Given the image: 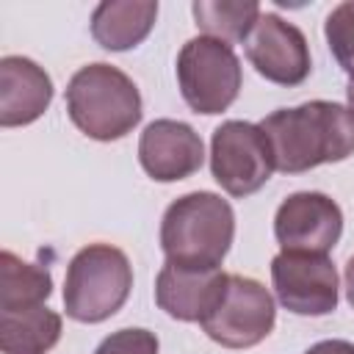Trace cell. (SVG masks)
<instances>
[{"label": "cell", "mask_w": 354, "mask_h": 354, "mask_svg": "<svg viewBox=\"0 0 354 354\" xmlns=\"http://www.w3.org/2000/svg\"><path fill=\"white\" fill-rule=\"evenodd\" d=\"M260 130L271 144L274 169L282 174H301L354 152V119L346 105L329 100L279 108L260 122Z\"/></svg>", "instance_id": "1"}, {"label": "cell", "mask_w": 354, "mask_h": 354, "mask_svg": "<svg viewBox=\"0 0 354 354\" xmlns=\"http://www.w3.org/2000/svg\"><path fill=\"white\" fill-rule=\"evenodd\" d=\"M235 238L232 205L213 191H191L174 199L160 221L166 263L183 268H221Z\"/></svg>", "instance_id": "2"}, {"label": "cell", "mask_w": 354, "mask_h": 354, "mask_svg": "<svg viewBox=\"0 0 354 354\" xmlns=\"http://www.w3.org/2000/svg\"><path fill=\"white\" fill-rule=\"evenodd\" d=\"M66 113L94 141H116L141 122V94L119 66L97 61L80 66L66 83Z\"/></svg>", "instance_id": "3"}, {"label": "cell", "mask_w": 354, "mask_h": 354, "mask_svg": "<svg viewBox=\"0 0 354 354\" xmlns=\"http://www.w3.org/2000/svg\"><path fill=\"white\" fill-rule=\"evenodd\" d=\"M133 288L127 254L111 243L83 246L66 266L64 310L72 321L100 324L122 310Z\"/></svg>", "instance_id": "4"}, {"label": "cell", "mask_w": 354, "mask_h": 354, "mask_svg": "<svg viewBox=\"0 0 354 354\" xmlns=\"http://www.w3.org/2000/svg\"><path fill=\"white\" fill-rule=\"evenodd\" d=\"M241 61L232 44L194 36L183 44L177 55V86L185 105L194 113H221L227 111L241 91Z\"/></svg>", "instance_id": "5"}, {"label": "cell", "mask_w": 354, "mask_h": 354, "mask_svg": "<svg viewBox=\"0 0 354 354\" xmlns=\"http://www.w3.org/2000/svg\"><path fill=\"white\" fill-rule=\"evenodd\" d=\"M199 324L205 335L224 348H252L271 335L277 324V307L263 282L227 274L218 301Z\"/></svg>", "instance_id": "6"}, {"label": "cell", "mask_w": 354, "mask_h": 354, "mask_svg": "<svg viewBox=\"0 0 354 354\" xmlns=\"http://www.w3.org/2000/svg\"><path fill=\"white\" fill-rule=\"evenodd\" d=\"M210 171L213 180L230 196L257 194L274 171V155L260 124L230 119L213 130L210 138Z\"/></svg>", "instance_id": "7"}, {"label": "cell", "mask_w": 354, "mask_h": 354, "mask_svg": "<svg viewBox=\"0 0 354 354\" xmlns=\"http://www.w3.org/2000/svg\"><path fill=\"white\" fill-rule=\"evenodd\" d=\"M343 235L340 205L321 191H296L274 213V238L282 252L326 254Z\"/></svg>", "instance_id": "8"}, {"label": "cell", "mask_w": 354, "mask_h": 354, "mask_svg": "<svg viewBox=\"0 0 354 354\" xmlns=\"http://www.w3.org/2000/svg\"><path fill=\"white\" fill-rule=\"evenodd\" d=\"M271 282L293 315H329L337 307V271L326 254L279 252L271 260Z\"/></svg>", "instance_id": "9"}, {"label": "cell", "mask_w": 354, "mask_h": 354, "mask_svg": "<svg viewBox=\"0 0 354 354\" xmlns=\"http://www.w3.org/2000/svg\"><path fill=\"white\" fill-rule=\"evenodd\" d=\"M246 44V58L266 80L277 86H301L310 77L313 58L304 33L274 11L260 14Z\"/></svg>", "instance_id": "10"}, {"label": "cell", "mask_w": 354, "mask_h": 354, "mask_svg": "<svg viewBox=\"0 0 354 354\" xmlns=\"http://www.w3.org/2000/svg\"><path fill=\"white\" fill-rule=\"evenodd\" d=\"M205 144L199 133L177 119H155L138 138V163L158 183H177L202 169Z\"/></svg>", "instance_id": "11"}, {"label": "cell", "mask_w": 354, "mask_h": 354, "mask_svg": "<svg viewBox=\"0 0 354 354\" xmlns=\"http://www.w3.org/2000/svg\"><path fill=\"white\" fill-rule=\"evenodd\" d=\"M224 285L227 274L221 268H183L163 263L155 279V301L166 315L194 324L210 313Z\"/></svg>", "instance_id": "12"}, {"label": "cell", "mask_w": 354, "mask_h": 354, "mask_svg": "<svg viewBox=\"0 0 354 354\" xmlns=\"http://www.w3.org/2000/svg\"><path fill=\"white\" fill-rule=\"evenodd\" d=\"M53 102L50 75L25 55L0 58V124L22 127L36 122Z\"/></svg>", "instance_id": "13"}, {"label": "cell", "mask_w": 354, "mask_h": 354, "mask_svg": "<svg viewBox=\"0 0 354 354\" xmlns=\"http://www.w3.org/2000/svg\"><path fill=\"white\" fill-rule=\"evenodd\" d=\"M155 19V0H105L91 14V36L102 50L124 53L149 36Z\"/></svg>", "instance_id": "14"}, {"label": "cell", "mask_w": 354, "mask_h": 354, "mask_svg": "<svg viewBox=\"0 0 354 354\" xmlns=\"http://www.w3.org/2000/svg\"><path fill=\"white\" fill-rule=\"evenodd\" d=\"M61 340V315L44 304L0 313V354H47Z\"/></svg>", "instance_id": "15"}, {"label": "cell", "mask_w": 354, "mask_h": 354, "mask_svg": "<svg viewBox=\"0 0 354 354\" xmlns=\"http://www.w3.org/2000/svg\"><path fill=\"white\" fill-rule=\"evenodd\" d=\"M0 313L39 307L53 293V277L44 266L25 263L14 252L0 254Z\"/></svg>", "instance_id": "16"}, {"label": "cell", "mask_w": 354, "mask_h": 354, "mask_svg": "<svg viewBox=\"0 0 354 354\" xmlns=\"http://www.w3.org/2000/svg\"><path fill=\"white\" fill-rule=\"evenodd\" d=\"M191 11L205 36L227 44L246 41L263 14L254 0H196Z\"/></svg>", "instance_id": "17"}, {"label": "cell", "mask_w": 354, "mask_h": 354, "mask_svg": "<svg viewBox=\"0 0 354 354\" xmlns=\"http://www.w3.org/2000/svg\"><path fill=\"white\" fill-rule=\"evenodd\" d=\"M324 36L332 58L348 77H354V0L340 3L329 11L324 22Z\"/></svg>", "instance_id": "18"}, {"label": "cell", "mask_w": 354, "mask_h": 354, "mask_svg": "<svg viewBox=\"0 0 354 354\" xmlns=\"http://www.w3.org/2000/svg\"><path fill=\"white\" fill-rule=\"evenodd\" d=\"M158 348L160 343L155 332L141 329V326H127V329L108 335L94 348V354H158Z\"/></svg>", "instance_id": "19"}, {"label": "cell", "mask_w": 354, "mask_h": 354, "mask_svg": "<svg viewBox=\"0 0 354 354\" xmlns=\"http://www.w3.org/2000/svg\"><path fill=\"white\" fill-rule=\"evenodd\" d=\"M304 354H354V343L348 340H340V337H332V340H318L313 343Z\"/></svg>", "instance_id": "20"}, {"label": "cell", "mask_w": 354, "mask_h": 354, "mask_svg": "<svg viewBox=\"0 0 354 354\" xmlns=\"http://www.w3.org/2000/svg\"><path fill=\"white\" fill-rule=\"evenodd\" d=\"M346 299H348V304L354 307V254H351V260L346 263Z\"/></svg>", "instance_id": "21"}, {"label": "cell", "mask_w": 354, "mask_h": 354, "mask_svg": "<svg viewBox=\"0 0 354 354\" xmlns=\"http://www.w3.org/2000/svg\"><path fill=\"white\" fill-rule=\"evenodd\" d=\"M346 100H348V113H351V119H354V77H348V86H346Z\"/></svg>", "instance_id": "22"}]
</instances>
